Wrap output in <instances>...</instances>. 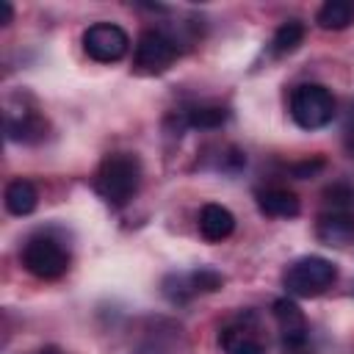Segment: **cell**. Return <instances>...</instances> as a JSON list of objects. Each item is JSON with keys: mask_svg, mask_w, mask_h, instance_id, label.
<instances>
[{"mask_svg": "<svg viewBox=\"0 0 354 354\" xmlns=\"http://www.w3.org/2000/svg\"><path fill=\"white\" fill-rule=\"evenodd\" d=\"M36 354H61L58 348H53V346H47V348H41V351H36Z\"/></svg>", "mask_w": 354, "mask_h": 354, "instance_id": "22", "label": "cell"}, {"mask_svg": "<svg viewBox=\"0 0 354 354\" xmlns=\"http://www.w3.org/2000/svg\"><path fill=\"white\" fill-rule=\"evenodd\" d=\"M177 55H180L177 39H171L160 28H147V30H141V36L136 41L133 69L138 75H160L177 61Z\"/></svg>", "mask_w": 354, "mask_h": 354, "instance_id": "6", "label": "cell"}, {"mask_svg": "<svg viewBox=\"0 0 354 354\" xmlns=\"http://www.w3.org/2000/svg\"><path fill=\"white\" fill-rule=\"evenodd\" d=\"M3 127H6V138L14 144H36L47 136V119L25 91L6 97Z\"/></svg>", "mask_w": 354, "mask_h": 354, "instance_id": "4", "label": "cell"}, {"mask_svg": "<svg viewBox=\"0 0 354 354\" xmlns=\"http://www.w3.org/2000/svg\"><path fill=\"white\" fill-rule=\"evenodd\" d=\"M218 346L224 354H266V332L254 313H241L227 321L218 332Z\"/></svg>", "mask_w": 354, "mask_h": 354, "instance_id": "8", "label": "cell"}, {"mask_svg": "<svg viewBox=\"0 0 354 354\" xmlns=\"http://www.w3.org/2000/svg\"><path fill=\"white\" fill-rule=\"evenodd\" d=\"M3 199H6V210H8L11 216H28V213H33L36 205H39V191H36V185H33L30 180L17 177V180H11V183L6 185Z\"/></svg>", "mask_w": 354, "mask_h": 354, "instance_id": "14", "label": "cell"}, {"mask_svg": "<svg viewBox=\"0 0 354 354\" xmlns=\"http://www.w3.org/2000/svg\"><path fill=\"white\" fill-rule=\"evenodd\" d=\"M188 277L196 293H216L224 285V277L213 268H196V271H188Z\"/></svg>", "mask_w": 354, "mask_h": 354, "instance_id": "17", "label": "cell"}, {"mask_svg": "<svg viewBox=\"0 0 354 354\" xmlns=\"http://www.w3.org/2000/svg\"><path fill=\"white\" fill-rule=\"evenodd\" d=\"M235 230V216L224 207V205H216V202H207L202 210H199V235L210 243H218L224 238H230Z\"/></svg>", "mask_w": 354, "mask_h": 354, "instance_id": "12", "label": "cell"}, {"mask_svg": "<svg viewBox=\"0 0 354 354\" xmlns=\"http://www.w3.org/2000/svg\"><path fill=\"white\" fill-rule=\"evenodd\" d=\"M271 310H274V321H277L285 348H304L310 326H307V318L299 310V304L290 299H277Z\"/></svg>", "mask_w": 354, "mask_h": 354, "instance_id": "10", "label": "cell"}, {"mask_svg": "<svg viewBox=\"0 0 354 354\" xmlns=\"http://www.w3.org/2000/svg\"><path fill=\"white\" fill-rule=\"evenodd\" d=\"M290 119L301 127V130H321L335 119L337 102L332 97V91L321 83H301L290 91Z\"/></svg>", "mask_w": 354, "mask_h": 354, "instance_id": "3", "label": "cell"}, {"mask_svg": "<svg viewBox=\"0 0 354 354\" xmlns=\"http://www.w3.org/2000/svg\"><path fill=\"white\" fill-rule=\"evenodd\" d=\"M257 207L260 213L271 216V218H296L299 210H301V202L293 191L288 188H279V185H271V188H260L257 194Z\"/></svg>", "mask_w": 354, "mask_h": 354, "instance_id": "11", "label": "cell"}, {"mask_svg": "<svg viewBox=\"0 0 354 354\" xmlns=\"http://www.w3.org/2000/svg\"><path fill=\"white\" fill-rule=\"evenodd\" d=\"M321 166H324V160H313V163L307 160V163H296V166H293V171H296L299 177H307V174H313V171H315V169H321Z\"/></svg>", "mask_w": 354, "mask_h": 354, "instance_id": "20", "label": "cell"}, {"mask_svg": "<svg viewBox=\"0 0 354 354\" xmlns=\"http://www.w3.org/2000/svg\"><path fill=\"white\" fill-rule=\"evenodd\" d=\"M19 260L36 279H58L69 268V249L53 235H33L25 241Z\"/></svg>", "mask_w": 354, "mask_h": 354, "instance_id": "5", "label": "cell"}, {"mask_svg": "<svg viewBox=\"0 0 354 354\" xmlns=\"http://www.w3.org/2000/svg\"><path fill=\"white\" fill-rule=\"evenodd\" d=\"M0 8H3V17H0V22H3V25H8V22L14 19V8H11V3H3Z\"/></svg>", "mask_w": 354, "mask_h": 354, "instance_id": "21", "label": "cell"}, {"mask_svg": "<svg viewBox=\"0 0 354 354\" xmlns=\"http://www.w3.org/2000/svg\"><path fill=\"white\" fill-rule=\"evenodd\" d=\"M324 207H354V185L332 183L324 191Z\"/></svg>", "mask_w": 354, "mask_h": 354, "instance_id": "18", "label": "cell"}, {"mask_svg": "<svg viewBox=\"0 0 354 354\" xmlns=\"http://www.w3.org/2000/svg\"><path fill=\"white\" fill-rule=\"evenodd\" d=\"M141 185V160L133 152H111L100 160L94 171V191L102 202L122 207L127 205Z\"/></svg>", "mask_w": 354, "mask_h": 354, "instance_id": "1", "label": "cell"}, {"mask_svg": "<svg viewBox=\"0 0 354 354\" xmlns=\"http://www.w3.org/2000/svg\"><path fill=\"white\" fill-rule=\"evenodd\" d=\"M337 279V266L321 254H304L282 271V285L290 296L313 299L326 293Z\"/></svg>", "mask_w": 354, "mask_h": 354, "instance_id": "2", "label": "cell"}, {"mask_svg": "<svg viewBox=\"0 0 354 354\" xmlns=\"http://www.w3.org/2000/svg\"><path fill=\"white\" fill-rule=\"evenodd\" d=\"M130 36L116 22H94L83 30V53L97 64H116L127 55Z\"/></svg>", "mask_w": 354, "mask_h": 354, "instance_id": "7", "label": "cell"}, {"mask_svg": "<svg viewBox=\"0 0 354 354\" xmlns=\"http://www.w3.org/2000/svg\"><path fill=\"white\" fill-rule=\"evenodd\" d=\"M180 124L183 127H199V130H216L230 119V111L224 105H213V102H196L188 105L183 111H177Z\"/></svg>", "mask_w": 354, "mask_h": 354, "instance_id": "13", "label": "cell"}, {"mask_svg": "<svg viewBox=\"0 0 354 354\" xmlns=\"http://www.w3.org/2000/svg\"><path fill=\"white\" fill-rule=\"evenodd\" d=\"M304 22L301 19H285L277 30H274V39H271V50L274 55H290L299 50V44L304 41Z\"/></svg>", "mask_w": 354, "mask_h": 354, "instance_id": "16", "label": "cell"}, {"mask_svg": "<svg viewBox=\"0 0 354 354\" xmlns=\"http://www.w3.org/2000/svg\"><path fill=\"white\" fill-rule=\"evenodd\" d=\"M343 147H346V152L354 158V102H351L348 116H346V124H343Z\"/></svg>", "mask_w": 354, "mask_h": 354, "instance_id": "19", "label": "cell"}, {"mask_svg": "<svg viewBox=\"0 0 354 354\" xmlns=\"http://www.w3.org/2000/svg\"><path fill=\"white\" fill-rule=\"evenodd\" d=\"M315 22L324 30H343L354 22V3L351 0H326L318 8Z\"/></svg>", "mask_w": 354, "mask_h": 354, "instance_id": "15", "label": "cell"}, {"mask_svg": "<svg viewBox=\"0 0 354 354\" xmlns=\"http://www.w3.org/2000/svg\"><path fill=\"white\" fill-rule=\"evenodd\" d=\"M315 238L337 249L354 243V207H324L315 221Z\"/></svg>", "mask_w": 354, "mask_h": 354, "instance_id": "9", "label": "cell"}]
</instances>
